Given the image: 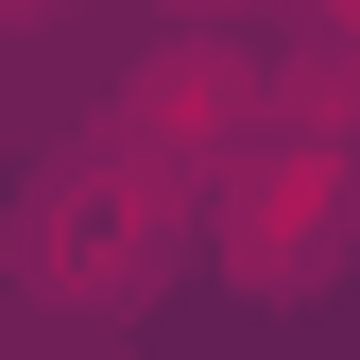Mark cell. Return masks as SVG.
<instances>
[{"label": "cell", "instance_id": "6da1fadb", "mask_svg": "<svg viewBox=\"0 0 360 360\" xmlns=\"http://www.w3.org/2000/svg\"><path fill=\"white\" fill-rule=\"evenodd\" d=\"M155 275H172V172L138 138L34 172V206H18V292L34 309H138Z\"/></svg>", "mask_w": 360, "mask_h": 360}, {"label": "cell", "instance_id": "7a4b0ae2", "mask_svg": "<svg viewBox=\"0 0 360 360\" xmlns=\"http://www.w3.org/2000/svg\"><path fill=\"white\" fill-rule=\"evenodd\" d=\"M326 257H343V172H275V155H257L240 172V189H223V275H257V292H275V275H326Z\"/></svg>", "mask_w": 360, "mask_h": 360}]
</instances>
